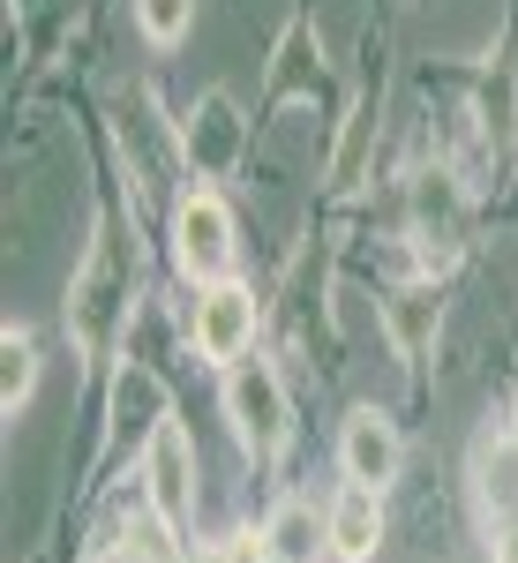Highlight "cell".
Listing matches in <instances>:
<instances>
[{"label":"cell","instance_id":"1","mask_svg":"<svg viewBox=\"0 0 518 563\" xmlns=\"http://www.w3.org/2000/svg\"><path fill=\"white\" fill-rule=\"evenodd\" d=\"M129 294H135V263H129V249H121V233L106 225L98 249H90V263H84V278H76V301H68V331H76V346H84V353L113 346V331L129 323Z\"/></svg>","mask_w":518,"mask_h":563},{"label":"cell","instance_id":"2","mask_svg":"<svg viewBox=\"0 0 518 563\" xmlns=\"http://www.w3.org/2000/svg\"><path fill=\"white\" fill-rule=\"evenodd\" d=\"M225 421H233V435L256 451V459H271L278 443H286V384H278V368L271 361H241L233 376H225Z\"/></svg>","mask_w":518,"mask_h":563},{"label":"cell","instance_id":"3","mask_svg":"<svg viewBox=\"0 0 518 563\" xmlns=\"http://www.w3.org/2000/svg\"><path fill=\"white\" fill-rule=\"evenodd\" d=\"M173 256H180L188 278H203V286H218L233 271V211L218 203L211 188L180 196V211H173Z\"/></svg>","mask_w":518,"mask_h":563},{"label":"cell","instance_id":"4","mask_svg":"<svg viewBox=\"0 0 518 563\" xmlns=\"http://www.w3.org/2000/svg\"><path fill=\"white\" fill-rule=\"evenodd\" d=\"M241 143H249L241 106H233L225 90H211V98L180 121V166H188L196 180H225L233 166H241Z\"/></svg>","mask_w":518,"mask_h":563},{"label":"cell","instance_id":"5","mask_svg":"<svg viewBox=\"0 0 518 563\" xmlns=\"http://www.w3.org/2000/svg\"><path fill=\"white\" fill-rule=\"evenodd\" d=\"M143 488H151V504H158V519L180 533V526L196 519V451H188V435L173 429V421H158V435L143 443Z\"/></svg>","mask_w":518,"mask_h":563},{"label":"cell","instance_id":"6","mask_svg":"<svg viewBox=\"0 0 518 563\" xmlns=\"http://www.w3.org/2000/svg\"><path fill=\"white\" fill-rule=\"evenodd\" d=\"M459 233H466V196L451 174H421L414 180V249H421V271H451L459 263Z\"/></svg>","mask_w":518,"mask_h":563},{"label":"cell","instance_id":"7","mask_svg":"<svg viewBox=\"0 0 518 563\" xmlns=\"http://www.w3.org/2000/svg\"><path fill=\"white\" fill-rule=\"evenodd\" d=\"M196 346L211 353V361H241V353L256 346V294L233 286V278L203 286L196 294Z\"/></svg>","mask_w":518,"mask_h":563},{"label":"cell","instance_id":"8","mask_svg":"<svg viewBox=\"0 0 518 563\" xmlns=\"http://www.w3.org/2000/svg\"><path fill=\"white\" fill-rule=\"evenodd\" d=\"M398 459H406V443H398V421H390V413H376V406L345 413V435H339L345 481H361V488H390V481H398Z\"/></svg>","mask_w":518,"mask_h":563},{"label":"cell","instance_id":"9","mask_svg":"<svg viewBox=\"0 0 518 563\" xmlns=\"http://www.w3.org/2000/svg\"><path fill=\"white\" fill-rule=\"evenodd\" d=\"M331 556L345 563H368L376 556V541H384V488H361V481H345L339 496H331Z\"/></svg>","mask_w":518,"mask_h":563},{"label":"cell","instance_id":"10","mask_svg":"<svg viewBox=\"0 0 518 563\" xmlns=\"http://www.w3.org/2000/svg\"><path fill=\"white\" fill-rule=\"evenodd\" d=\"M158 421H173L166 413V384L129 361V368L113 376V443H151Z\"/></svg>","mask_w":518,"mask_h":563},{"label":"cell","instance_id":"11","mask_svg":"<svg viewBox=\"0 0 518 563\" xmlns=\"http://www.w3.org/2000/svg\"><path fill=\"white\" fill-rule=\"evenodd\" d=\"M474 488H481V511L488 519H518V429H496V435H481V451H474Z\"/></svg>","mask_w":518,"mask_h":563},{"label":"cell","instance_id":"12","mask_svg":"<svg viewBox=\"0 0 518 563\" xmlns=\"http://www.w3.org/2000/svg\"><path fill=\"white\" fill-rule=\"evenodd\" d=\"M384 323H390V346L398 361H421L436 346V323H443V308H436V286H398L384 301Z\"/></svg>","mask_w":518,"mask_h":563},{"label":"cell","instance_id":"13","mask_svg":"<svg viewBox=\"0 0 518 563\" xmlns=\"http://www.w3.org/2000/svg\"><path fill=\"white\" fill-rule=\"evenodd\" d=\"M263 541H271V556H278V563H316V549L331 541V526H316L308 504H278L271 526H263Z\"/></svg>","mask_w":518,"mask_h":563},{"label":"cell","instance_id":"14","mask_svg":"<svg viewBox=\"0 0 518 563\" xmlns=\"http://www.w3.org/2000/svg\"><path fill=\"white\" fill-rule=\"evenodd\" d=\"M31 384H38V353H31L23 331H8V339H0V413H8V421L23 413Z\"/></svg>","mask_w":518,"mask_h":563},{"label":"cell","instance_id":"15","mask_svg":"<svg viewBox=\"0 0 518 563\" xmlns=\"http://www.w3.org/2000/svg\"><path fill=\"white\" fill-rule=\"evenodd\" d=\"M135 23L151 45H180L188 23H196V0H135Z\"/></svg>","mask_w":518,"mask_h":563},{"label":"cell","instance_id":"16","mask_svg":"<svg viewBox=\"0 0 518 563\" xmlns=\"http://www.w3.org/2000/svg\"><path fill=\"white\" fill-rule=\"evenodd\" d=\"M225 563H278V556H271L263 533H233V541H225Z\"/></svg>","mask_w":518,"mask_h":563},{"label":"cell","instance_id":"17","mask_svg":"<svg viewBox=\"0 0 518 563\" xmlns=\"http://www.w3.org/2000/svg\"><path fill=\"white\" fill-rule=\"evenodd\" d=\"M496 563H518V519L504 526V533H496Z\"/></svg>","mask_w":518,"mask_h":563}]
</instances>
